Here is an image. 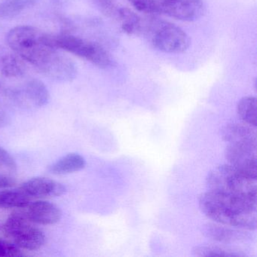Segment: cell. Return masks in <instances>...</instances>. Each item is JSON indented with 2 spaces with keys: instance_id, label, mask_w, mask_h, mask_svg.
Instances as JSON below:
<instances>
[{
  "instance_id": "cell-23",
  "label": "cell",
  "mask_w": 257,
  "mask_h": 257,
  "mask_svg": "<svg viewBox=\"0 0 257 257\" xmlns=\"http://www.w3.org/2000/svg\"><path fill=\"white\" fill-rule=\"evenodd\" d=\"M0 168L9 172H14L17 169L16 161L2 147H0Z\"/></svg>"
},
{
  "instance_id": "cell-8",
  "label": "cell",
  "mask_w": 257,
  "mask_h": 257,
  "mask_svg": "<svg viewBox=\"0 0 257 257\" xmlns=\"http://www.w3.org/2000/svg\"><path fill=\"white\" fill-rule=\"evenodd\" d=\"M225 157L228 164L240 172L257 178L256 143L228 144Z\"/></svg>"
},
{
  "instance_id": "cell-16",
  "label": "cell",
  "mask_w": 257,
  "mask_h": 257,
  "mask_svg": "<svg viewBox=\"0 0 257 257\" xmlns=\"http://www.w3.org/2000/svg\"><path fill=\"white\" fill-rule=\"evenodd\" d=\"M113 17L121 23L123 32L128 35H135L142 32L144 22L141 18L127 8H116Z\"/></svg>"
},
{
  "instance_id": "cell-19",
  "label": "cell",
  "mask_w": 257,
  "mask_h": 257,
  "mask_svg": "<svg viewBox=\"0 0 257 257\" xmlns=\"http://www.w3.org/2000/svg\"><path fill=\"white\" fill-rule=\"evenodd\" d=\"M34 4L35 0H4L0 4V19H13Z\"/></svg>"
},
{
  "instance_id": "cell-5",
  "label": "cell",
  "mask_w": 257,
  "mask_h": 257,
  "mask_svg": "<svg viewBox=\"0 0 257 257\" xmlns=\"http://www.w3.org/2000/svg\"><path fill=\"white\" fill-rule=\"evenodd\" d=\"M2 229L20 249L37 250L46 244L45 233L30 221L25 213H12L3 225Z\"/></svg>"
},
{
  "instance_id": "cell-3",
  "label": "cell",
  "mask_w": 257,
  "mask_h": 257,
  "mask_svg": "<svg viewBox=\"0 0 257 257\" xmlns=\"http://www.w3.org/2000/svg\"><path fill=\"white\" fill-rule=\"evenodd\" d=\"M206 186L210 192L256 199L257 178L240 172L229 164L210 171L206 177Z\"/></svg>"
},
{
  "instance_id": "cell-1",
  "label": "cell",
  "mask_w": 257,
  "mask_h": 257,
  "mask_svg": "<svg viewBox=\"0 0 257 257\" xmlns=\"http://www.w3.org/2000/svg\"><path fill=\"white\" fill-rule=\"evenodd\" d=\"M7 40L16 55L47 77L60 80L68 72L70 59L58 52L54 36L34 27L19 26L9 32Z\"/></svg>"
},
{
  "instance_id": "cell-12",
  "label": "cell",
  "mask_w": 257,
  "mask_h": 257,
  "mask_svg": "<svg viewBox=\"0 0 257 257\" xmlns=\"http://www.w3.org/2000/svg\"><path fill=\"white\" fill-rule=\"evenodd\" d=\"M201 232L207 238L220 243H229L244 240L247 237L243 229L222 225V224L207 223L201 227Z\"/></svg>"
},
{
  "instance_id": "cell-25",
  "label": "cell",
  "mask_w": 257,
  "mask_h": 257,
  "mask_svg": "<svg viewBox=\"0 0 257 257\" xmlns=\"http://www.w3.org/2000/svg\"><path fill=\"white\" fill-rule=\"evenodd\" d=\"M9 120V114L5 106L0 102V128L7 125Z\"/></svg>"
},
{
  "instance_id": "cell-18",
  "label": "cell",
  "mask_w": 257,
  "mask_h": 257,
  "mask_svg": "<svg viewBox=\"0 0 257 257\" xmlns=\"http://www.w3.org/2000/svg\"><path fill=\"white\" fill-rule=\"evenodd\" d=\"M237 112L241 121L256 127L257 104L255 97H244L239 100L237 105Z\"/></svg>"
},
{
  "instance_id": "cell-27",
  "label": "cell",
  "mask_w": 257,
  "mask_h": 257,
  "mask_svg": "<svg viewBox=\"0 0 257 257\" xmlns=\"http://www.w3.org/2000/svg\"><path fill=\"white\" fill-rule=\"evenodd\" d=\"M0 229H2V226H1V225H0Z\"/></svg>"
},
{
  "instance_id": "cell-14",
  "label": "cell",
  "mask_w": 257,
  "mask_h": 257,
  "mask_svg": "<svg viewBox=\"0 0 257 257\" xmlns=\"http://www.w3.org/2000/svg\"><path fill=\"white\" fill-rule=\"evenodd\" d=\"M25 72L23 60L13 50L0 46V74L7 78H19Z\"/></svg>"
},
{
  "instance_id": "cell-7",
  "label": "cell",
  "mask_w": 257,
  "mask_h": 257,
  "mask_svg": "<svg viewBox=\"0 0 257 257\" xmlns=\"http://www.w3.org/2000/svg\"><path fill=\"white\" fill-rule=\"evenodd\" d=\"M9 98L25 109H37L46 106L49 101V90L39 79H33L7 91Z\"/></svg>"
},
{
  "instance_id": "cell-10",
  "label": "cell",
  "mask_w": 257,
  "mask_h": 257,
  "mask_svg": "<svg viewBox=\"0 0 257 257\" xmlns=\"http://www.w3.org/2000/svg\"><path fill=\"white\" fill-rule=\"evenodd\" d=\"M20 189L31 198L61 196L67 191L62 183L52 179L42 177H34L24 182Z\"/></svg>"
},
{
  "instance_id": "cell-21",
  "label": "cell",
  "mask_w": 257,
  "mask_h": 257,
  "mask_svg": "<svg viewBox=\"0 0 257 257\" xmlns=\"http://www.w3.org/2000/svg\"><path fill=\"white\" fill-rule=\"evenodd\" d=\"M128 2L140 13L148 15L161 14L158 0H128Z\"/></svg>"
},
{
  "instance_id": "cell-6",
  "label": "cell",
  "mask_w": 257,
  "mask_h": 257,
  "mask_svg": "<svg viewBox=\"0 0 257 257\" xmlns=\"http://www.w3.org/2000/svg\"><path fill=\"white\" fill-rule=\"evenodd\" d=\"M54 41L58 49L83 58L100 68H106L112 64L110 55L98 43L70 34L54 36Z\"/></svg>"
},
{
  "instance_id": "cell-4",
  "label": "cell",
  "mask_w": 257,
  "mask_h": 257,
  "mask_svg": "<svg viewBox=\"0 0 257 257\" xmlns=\"http://www.w3.org/2000/svg\"><path fill=\"white\" fill-rule=\"evenodd\" d=\"M151 44L165 53L186 52L190 46V38L181 28L162 20H151L144 24V29Z\"/></svg>"
},
{
  "instance_id": "cell-24",
  "label": "cell",
  "mask_w": 257,
  "mask_h": 257,
  "mask_svg": "<svg viewBox=\"0 0 257 257\" xmlns=\"http://www.w3.org/2000/svg\"><path fill=\"white\" fill-rule=\"evenodd\" d=\"M94 2L106 16L110 14L115 7V0H94Z\"/></svg>"
},
{
  "instance_id": "cell-17",
  "label": "cell",
  "mask_w": 257,
  "mask_h": 257,
  "mask_svg": "<svg viewBox=\"0 0 257 257\" xmlns=\"http://www.w3.org/2000/svg\"><path fill=\"white\" fill-rule=\"evenodd\" d=\"M31 202V198L22 189L0 188V208H25Z\"/></svg>"
},
{
  "instance_id": "cell-11",
  "label": "cell",
  "mask_w": 257,
  "mask_h": 257,
  "mask_svg": "<svg viewBox=\"0 0 257 257\" xmlns=\"http://www.w3.org/2000/svg\"><path fill=\"white\" fill-rule=\"evenodd\" d=\"M25 215L34 224L49 225L57 223L62 216L61 209L50 201L39 200L30 202Z\"/></svg>"
},
{
  "instance_id": "cell-26",
  "label": "cell",
  "mask_w": 257,
  "mask_h": 257,
  "mask_svg": "<svg viewBox=\"0 0 257 257\" xmlns=\"http://www.w3.org/2000/svg\"><path fill=\"white\" fill-rule=\"evenodd\" d=\"M16 184V181L12 177L0 174V188H10Z\"/></svg>"
},
{
  "instance_id": "cell-9",
  "label": "cell",
  "mask_w": 257,
  "mask_h": 257,
  "mask_svg": "<svg viewBox=\"0 0 257 257\" xmlns=\"http://www.w3.org/2000/svg\"><path fill=\"white\" fill-rule=\"evenodd\" d=\"M161 14L184 22L198 20L204 15L203 0H158Z\"/></svg>"
},
{
  "instance_id": "cell-15",
  "label": "cell",
  "mask_w": 257,
  "mask_h": 257,
  "mask_svg": "<svg viewBox=\"0 0 257 257\" xmlns=\"http://www.w3.org/2000/svg\"><path fill=\"white\" fill-rule=\"evenodd\" d=\"M85 167L83 156L76 153H68L49 167V171L55 175H67L80 171Z\"/></svg>"
},
{
  "instance_id": "cell-2",
  "label": "cell",
  "mask_w": 257,
  "mask_h": 257,
  "mask_svg": "<svg viewBox=\"0 0 257 257\" xmlns=\"http://www.w3.org/2000/svg\"><path fill=\"white\" fill-rule=\"evenodd\" d=\"M198 204L216 223L250 231L256 228V199L207 191L200 195Z\"/></svg>"
},
{
  "instance_id": "cell-13",
  "label": "cell",
  "mask_w": 257,
  "mask_h": 257,
  "mask_svg": "<svg viewBox=\"0 0 257 257\" xmlns=\"http://www.w3.org/2000/svg\"><path fill=\"white\" fill-rule=\"evenodd\" d=\"M222 140L228 144L256 143V127L244 121H233L221 130Z\"/></svg>"
},
{
  "instance_id": "cell-20",
  "label": "cell",
  "mask_w": 257,
  "mask_h": 257,
  "mask_svg": "<svg viewBox=\"0 0 257 257\" xmlns=\"http://www.w3.org/2000/svg\"><path fill=\"white\" fill-rule=\"evenodd\" d=\"M192 253L196 256H225V257H244L245 255L242 252L232 250L228 248L222 246H213V245H200L195 246L192 249Z\"/></svg>"
},
{
  "instance_id": "cell-22",
  "label": "cell",
  "mask_w": 257,
  "mask_h": 257,
  "mask_svg": "<svg viewBox=\"0 0 257 257\" xmlns=\"http://www.w3.org/2000/svg\"><path fill=\"white\" fill-rule=\"evenodd\" d=\"M25 254L14 243L0 238V257L22 256Z\"/></svg>"
}]
</instances>
